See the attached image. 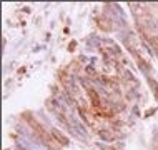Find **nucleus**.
<instances>
[{
	"label": "nucleus",
	"mask_w": 158,
	"mask_h": 150,
	"mask_svg": "<svg viewBox=\"0 0 158 150\" xmlns=\"http://www.w3.org/2000/svg\"><path fill=\"white\" fill-rule=\"evenodd\" d=\"M52 134H53L55 137H57V139H58V142H60L62 145H67V144H68V139H67V137H63V135H62L58 130H52Z\"/></svg>",
	"instance_id": "f257e3e1"
},
{
	"label": "nucleus",
	"mask_w": 158,
	"mask_h": 150,
	"mask_svg": "<svg viewBox=\"0 0 158 150\" xmlns=\"http://www.w3.org/2000/svg\"><path fill=\"white\" fill-rule=\"evenodd\" d=\"M100 135H102V139H106L108 142H110V140H113V137L110 135L108 132H105V130H102V132H100Z\"/></svg>",
	"instance_id": "f03ea898"
}]
</instances>
